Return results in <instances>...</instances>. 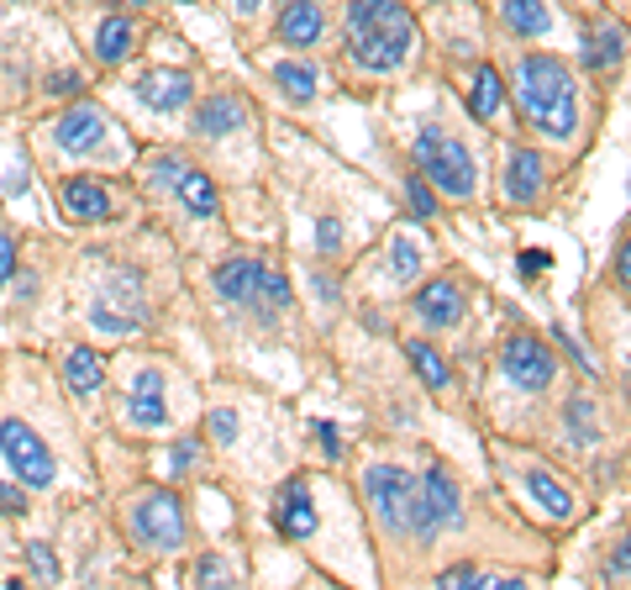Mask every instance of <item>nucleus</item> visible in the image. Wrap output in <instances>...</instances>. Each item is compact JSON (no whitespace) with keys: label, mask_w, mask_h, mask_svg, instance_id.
I'll return each instance as SVG.
<instances>
[{"label":"nucleus","mask_w":631,"mask_h":590,"mask_svg":"<svg viewBox=\"0 0 631 590\" xmlns=\"http://www.w3.org/2000/svg\"><path fill=\"white\" fill-rule=\"evenodd\" d=\"M515 106L552 143H569L579 132V80L558 53H527L515 63Z\"/></svg>","instance_id":"nucleus-1"},{"label":"nucleus","mask_w":631,"mask_h":590,"mask_svg":"<svg viewBox=\"0 0 631 590\" xmlns=\"http://www.w3.org/2000/svg\"><path fill=\"white\" fill-rule=\"evenodd\" d=\"M415 48V17L400 0H348V59L369 74H394Z\"/></svg>","instance_id":"nucleus-2"},{"label":"nucleus","mask_w":631,"mask_h":590,"mask_svg":"<svg viewBox=\"0 0 631 590\" xmlns=\"http://www.w3.org/2000/svg\"><path fill=\"white\" fill-rule=\"evenodd\" d=\"M415 174L432 184L437 196H448V201H469L473 190H479V169H473V153L458 138L448 132H437V127H421V138H415Z\"/></svg>","instance_id":"nucleus-3"},{"label":"nucleus","mask_w":631,"mask_h":590,"mask_svg":"<svg viewBox=\"0 0 631 590\" xmlns=\"http://www.w3.org/2000/svg\"><path fill=\"white\" fill-rule=\"evenodd\" d=\"M217 296L227 306H253L258 317L290 311V280L279 269L258 264V259H227L217 269Z\"/></svg>","instance_id":"nucleus-4"},{"label":"nucleus","mask_w":631,"mask_h":590,"mask_svg":"<svg viewBox=\"0 0 631 590\" xmlns=\"http://www.w3.org/2000/svg\"><path fill=\"white\" fill-rule=\"evenodd\" d=\"M463 522V490H458L453 469L432 464L415 486V507H411V538L415 543H432L442 528H458Z\"/></svg>","instance_id":"nucleus-5"},{"label":"nucleus","mask_w":631,"mask_h":590,"mask_svg":"<svg viewBox=\"0 0 631 590\" xmlns=\"http://www.w3.org/2000/svg\"><path fill=\"white\" fill-rule=\"evenodd\" d=\"M127 528H132V538H138L142 549L174 553L184 543V507H179L174 490H142L138 501H132Z\"/></svg>","instance_id":"nucleus-6"},{"label":"nucleus","mask_w":631,"mask_h":590,"mask_svg":"<svg viewBox=\"0 0 631 590\" xmlns=\"http://www.w3.org/2000/svg\"><path fill=\"white\" fill-rule=\"evenodd\" d=\"M363 490H369V507H374L379 528L390 532V538H411V507H415V480L411 474L394 469V464H379V469H369Z\"/></svg>","instance_id":"nucleus-7"},{"label":"nucleus","mask_w":631,"mask_h":590,"mask_svg":"<svg viewBox=\"0 0 631 590\" xmlns=\"http://www.w3.org/2000/svg\"><path fill=\"white\" fill-rule=\"evenodd\" d=\"M0 453H6L11 474H17L27 490L53 486V474H59V469H53V448L42 443L21 417H6V422H0Z\"/></svg>","instance_id":"nucleus-8"},{"label":"nucleus","mask_w":631,"mask_h":590,"mask_svg":"<svg viewBox=\"0 0 631 590\" xmlns=\"http://www.w3.org/2000/svg\"><path fill=\"white\" fill-rule=\"evenodd\" d=\"M90 322H96L100 332H111V338H127V332H138V327L148 322V296H142V274H138V269H121L117 280L100 290Z\"/></svg>","instance_id":"nucleus-9"},{"label":"nucleus","mask_w":631,"mask_h":590,"mask_svg":"<svg viewBox=\"0 0 631 590\" xmlns=\"http://www.w3.org/2000/svg\"><path fill=\"white\" fill-rule=\"evenodd\" d=\"M153 180L174 196L184 211H196V217H217L221 211V196H217V184H211V174L206 169H196L190 159H179V153H158L153 159Z\"/></svg>","instance_id":"nucleus-10"},{"label":"nucleus","mask_w":631,"mask_h":590,"mask_svg":"<svg viewBox=\"0 0 631 590\" xmlns=\"http://www.w3.org/2000/svg\"><path fill=\"white\" fill-rule=\"evenodd\" d=\"M500 369H505L511 386H521V390H548L552 374H558V359H552V348L542 343V338L515 332V338H505V348H500Z\"/></svg>","instance_id":"nucleus-11"},{"label":"nucleus","mask_w":631,"mask_h":590,"mask_svg":"<svg viewBox=\"0 0 631 590\" xmlns=\"http://www.w3.org/2000/svg\"><path fill=\"white\" fill-rule=\"evenodd\" d=\"M106 127H111V117L100 106H74V111H63L59 122H53V143L63 153H96L106 143Z\"/></svg>","instance_id":"nucleus-12"},{"label":"nucleus","mask_w":631,"mask_h":590,"mask_svg":"<svg viewBox=\"0 0 631 590\" xmlns=\"http://www.w3.org/2000/svg\"><path fill=\"white\" fill-rule=\"evenodd\" d=\"M138 101L148 111H184V106L196 101V80L190 74H179V69H153V74H142L138 80Z\"/></svg>","instance_id":"nucleus-13"},{"label":"nucleus","mask_w":631,"mask_h":590,"mask_svg":"<svg viewBox=\"0 0 631 590\" xmlns=\"http://www.w3.org/2000/svg\"><path fill=\"white\" fill-rule=\"evenodd\" d=\"M548 196V169L537 159L532 148H511L505 159V201L511 206H537Z\"/></svg>","instance_id":"nucleus-14"},{"label":"nucleus","mask_w":631,"mask_h":590,"mask_svg":"<svg viewBox=\"0 0 631 590\" xmlns=\"http://www.w3.org/2000/svg\"><path fill=\"white\" fill-rule=\"evenodd\" d=\"M415 317L427 327H458L463 322V286L458 280H427V286L415 290Z\"/></svg>","instance_id":"nucleus-15"},{"label":"nucleus","mask_w":631,"mask_h":590,"mask_svg":"<svg viewBox=\"0 0 631 590\" xmlns=\"http://www.w3.org/2000/svg\"><path fill=\"white\" fill-rule=\"evenodd\" d=\"M321 6L316 0H279V17H274V32L279 42H290V48H316L321 42Z\"/></svg>","instance_id":"nucleus-16"},{"label":"nucleus","mask_w":631,"mask_h":590,"mask_svg":"<svg viewBox=\"0 0 631 590\" xmlns=\"http://www.w3.org/2000/svg\"><path fill=\"white\" fill-rule=\"evenodd\" d=\"M59 211L69 222H106V217H111V190L96 180H63Z\"/></svg>","instance_id":"nucleus-17"},{"label":"nucleus","mask_w":631,"mask_h":590,"mask_svg":"<svg viewBox=\"0 0 631 590\" xmlns=\"http://www.w3.org/2000/svg\"><path fill=\"white\" fill-rule=\"evenodd\" d=\"M274 528L284 532V538H311L316 532V501H311V486H306V480H290V486L279 490Z\"/></svg>","instance_id":"nucleus-18"},{"label":"nucleus","mask_w":631,"mask_h":590,"mask_svg":"<svg viewBox=\"0 0 631 590\" xmlns=\"http://www.w3.org/2000/svg\"><path fill=\"white\" fill-rule=\"evenodd\" d=\"M242 117H248L242 96L221 90V96H211V101H200V111H196V132H200V138H227V132H237V127H242Z\"/></svg>","instance_id":"nucleus-19"},{"label":"nucleus","mask_w":631,"mask_h":590,"mask_svg":"<svg viewBox=\"0 0 631 590\" xmlns=\"http://www.w3.org/2000/svg\"><path fill=\"white\" fill-rule=\"evenodd\" d=\"M621 53H627V32H621L615 21L590 27V38H584V69H590V74H611V69H621Z\"/></svg>","instance_id":"nucleus-20"},{"label":"nucleus","mask_w":631,"mask_h":590,"mask_svg":"<svg viewBox=\"0 0 631 590\" xmlns=\"http://www.w3.org/2000/svg\"><path fill=\"white\" fill-rule=\"evenodd\" d=\"M132 48H138V27H132V17H106L96 27V59L106 63V69L127 63Z\"/></svg>","instance_id":"nucleus-21"},{"label":"nucleus","mask_w":631,"mask_h":590,"mask_svg":"<svg viewBox=\"0 0 631 590\" xmlns=\"http://www.w3.org/2000/svg\"><path fill=\"white\" fill-rule=\"evenodd\" d=\"M500 106H505V80H500L494 69H473L469 74V111L479 117V122H494Z\"/></svg>","instance_id":"nucleus-22"},{"label":"nucleus","mask_w":631,"mask_h":590,"mask_svg":"<svg viewBox=\"0 0 631 590\" xmlns=\"http://www.w3.org/2000/svg\"><path fill=\"white\" fill-rule=\"evenodd\" d=\"M527 490L537 496V507L548 511V517H558V522H569L573 517V490L558 486L548 469H527Z\"/></svg>","instance_id":"nucleus-23"},{"label":"nucleus","mask_w":631,"mask_h":590,"mask_svg":"<svg viewBox=\"0 0 631 590\" xmlns=\"http://www.w3.org/2000/svg\"><path fill=\"white\" fill-rule=\"evenodd\" d=\"M500 17H505V27H511L515 38H542L552 27L542 0H500Z\"/></svg>","instance_id":"nucleus-24"},{"label":"nucleus","mask_w":631,"mask_h":590,"mask_svg":"<svg viewBox=\"0 0 631 590\" xmlns=\"http://www.w3.org/2000/svg\"><path fill=\"white\" fill-rule=\"evenodd\" d=\"M63 380H69V390L90 396V390H100V380H106V359H100L96 348H74V353L63 359Z\"/></svg>","instance_id":"nucleus-25"},{"label":"nucleus","mask_w":631,"mask_h":590,"mask_svg":"<svg viewBox=\"0 0 631 590\" xmlns=\"http://www.w3.org/2000/svg\"><path fill=\"white\" fill-rule=\"evenodd\" d=\"M127 422L132 428H169V407H163V390H132V401H127Z\"/></svg>","instance_id":"nucleus-26"},{"label":"nucleus","mask_w":631,"mask_h":590,"mask_svg":"<svg viewBox=\"0 0 631 590\" xmlns=\"http://www.w3.org/2000/svg\"><path fill=\"white\" fill-rule=\"evenodd\" d=\"M405 359L415 364V374H421V386H427V390H448V386H453V374H448V364L437 359V348L405 343Z\"/></svg>","instance_id":"nucleus-27"},{"label":"nucleus","mask_w":631,"mask_h":590,"mask_svg":"<svg viewBox=\"0 0 631 590\" xmlns=\"http://www.w3.org/2000/svg\"><path fill=\"white\" fill-rule=\"evenodd\" d=\"M274 80L296 106H306L316 96V69H306V63H274Z\"/></svg>","instance_id":"nucleus-28"},{"label":"nucleus","mask_w":631,"mask_h":590,"mask_svg":"<svg viewBox=\"0 0 631 590\" xmlns=\"http://www.w3.org/2000/svg\"><path fill=\"white\" fill-rule=\"evenodd\" d=\"M405 201H411V217H432L437 211V190L421 174H405Z\"/></svg>","instance_id":"nucleus-29"},{"label":"nucleus","mask_w":631,"mask_h":590,"mask_svg":"<svg viewBox=\"0 0 631 590\" xmlns=\"http://www.w3.org/2000/svg\"><path fill=\"white\" fill-rule=\"evenodd\" d=\"M415 264H421V253H415L411 238H394L390 243V274H400V280H411Z\"/></svg>","instance_id":"nucleus-30"},{"label":"nucleus","mask_w":631,"mask_h":590,"mask_svg":"<svg viewBox=\"0 0 631 590\" xmlns=\"http://www.w3.org/2000/svg\"><path fill=\"white\" fill-rule=\"evenodd\" d=\"M563 422L573 428L579 443H590V438H594V407H590V401H573V407H563Z\"/></svg>","instance_id":"nucleus-31"},{"label":"nucleus","mask_w":631,"mask_h":590,"mask_svg":"<svg viewBox=\"0 0 631 590\" xmlns=\"http://www.w3.org/2000/svg\"><path fill=\"white\" fill-rule=\"evenodd\" d=\"M437 586H490V574L473 570V564H458V570H442V574H437Z\"/></svg>","instance_id":"nucleus-32"},{"label":"nucleus","mask_w":631,"mask_h":590,"mask_svg":"<svg viewBox=\"0 0 631 590\" xmlns=\"http://www.w3.org/2000/svg\"><path fill=\"white\" fill-rule=\"evenodd\" d=\"M27 559H32V570H38L42 580H59V559H53V549H48V543H32V549H27Z\"/></svg>","instance_id":"nucleus-33"},{"label":"nucleus","mask_w":631,"mask_h":590,"mask_svg":"<svg viewBox=\"0 0 631 590\" xmlns=\"http://www.w3.org/2000/svg\"><path fill=\"white\" fill-rule=\"evenodd\" d=\"M0 511H6V517L27 511V486H21V480H6V486H0Z\"/></svg>","instance_id":"nucleus-34"},{"label":"nucleus","mask_w":631,"mask_h":590,"mask_svg":"<svg viewBox=\"0 0 631 590\" xmlns=\"http://www.w3.org/2000/svg\"><path fill=\"white\" fill-rule=\"evenodd\" d=\"M316 243H321V253H337V243H342V222H337V217H321V222H316Z\"/></svg>","instance_id":"nucleus-35"},{"label":"nucleus","mask_w":631,"mask_h":590,"mask_svg":"<svg viewBox=\"0 0 631 590\" xmlns=\"http://www.w3.org/2000/svg\"><path fill=\"white\" fill-rule=\"evenodd\" d=\"M79 90H84V80H79L74 69H63V74L48 80V96H79Z\"/></svg>","instance_id":"nucleus-36"},{"label":"nucleus","mask_w":631,"mask_h":590,"mask_svg":"<svg viewBox=\"0 0 631 590\" xmlns=\"http://www.w3.org/2000/svg\"><path fill=\"white\" fill-rule=\"evenodd\" d=\"M17 274V243H11V232H0V286Z\"/></svg>","instance_id":"nucleus-37"},{"label":"nucleus","mask_w":631,"mask_h":590,"mask_svg":"<svg viewBox=\"0 0 631 590\" xmlns=\"http://www.w3.org/2000/svg\"><path fill=\"white\" fill-rule=\"evenodd\" d=\"M316 443H321V448H327V459H342V443H337V428H332V422H316Z\"/></svg>","instance_id":"nucleus-38"},{"label":"nucleus","mask_w":631,"mask_h":590,"mask_svg":"<svg viewBox=\"0 0 631 590\" xmlns=\"http://www.w3.org/2000/svg\"><path fill=\"white\" fill-rule=\"evenodd\" d=\"M169 459H174V469H179V474H184V469H196V459H200V443H190V438H184V443H174V453H169Z\"/></svg>","instance_id":"nucleus-39"},{"label":"nucleus","mask_w":631,"mask_h":590,"mask_svg":"<svg viewBox=\"0 0 631 590\" xmlns=\"http://www.w3.org/2000/svg\"><path fill=\"white\" fill-rule=\"evenodd\" d=\"M211 432H217L221 443H232V438H237V422H232V411H217V422H211Z\"/></svg>","instance_id":"nucleus-40"},{"label":"nucleus","mask_w":631,"mask_h":590,"mask_svg":"<svg viewBox=\"0 0 631 590\" xmlns=\"http://www.w3.org/2000/svg\"><path fill=\"white\" fill-rule=\"evenodd\" d=\"M627 564H631V553H627V543H621V549H615V559L605 564V574H615V580H627Z\"/></svg>","instance_id":"nucleus-41"},{"label":"nucleus","mask_w":631,"mask_h":590,"mask_svg":"<svg viewBox=\"0 0 631 590\" xmlns=\"http://www.w3.org/2000/svg\"><path fill=\"white\" fill-rule=\"evenodd\" d=\"M548 269V253H521V274H542Z\"/></svg>","instance_id":"nucleus-42"},{"label":"nucleus","mask_w":631,"mask_h":590,"mask_svg":"<svg viewBox=\"0 0 631 590\" xmlns=\"http://www.w3.org/2000/svg\"><path fill=\"white\" fill-rule=\"evenodd\" d=\"M221 574H227V570H221L217 559H206V564H200V580H221Z\"/></svg>","instance_id":"nucleus-43"},{"label":"nucleus","mask_w":631,"mask_h":590,"mask_svg":"<svg viewBox=\"0 0 631 590\" xmlns=\"http://www.w3.org/2000/svg\"><path fill=\"white\" fill-rule=\"evenodd\" d=\"M237 6H242V11H253V6H258V0H237Z\"/></svg>","instance_id":"nucleus-44"},{"label":"nucleus","mask_w":631,"mask_h":590,"mask_svg":"<svg viewBox=\"0 0 631 590\" xmlns=\"http://www.w3.org/2000/svg\"><path fill=\"white\" fill-rule=\"evenodd\" d=\"M127 6H153V0H127Z\"/></svg>","instance_id":"nucleus-45"}]
</instances>
